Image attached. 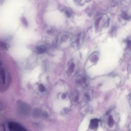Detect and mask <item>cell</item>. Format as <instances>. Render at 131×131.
I'll return each instance as SVG.
<instances>
[{"mask_svg": "<svg viewBox=\"0 0 131 131\" xmlns=\"http://www.w3.org/2000/svg\"><path fill=\"white\" fill-rule=\"evenodd\" d=\"M116 112L110 111L106 114L104 118V123L106 127L111 130L116 129L118 125V117Z\"/></svg>", "mask_w": 131, "mask_h": 131, "instance_id": "cell-1", "label": "cell"}, {"mask_svg": "<svg viewBox=\"0 0 131 131\" xmlns=\"http://www.w3.org/2000/svg\"><path fill=\"white\" fill-rule=\"evenodd\" d=\"M109 19L106 14H102L97 16L96 19L95 25L97 31H99L106 27L108 25Z\"/></svg>", "mask_w": 131, "mask_h": 131, "instance_id": "cell-2", "label": "cell"}, {"mask_svg": "<svg viewBox=\"0 0 131 131\" xmlns=\"http://www.w3.org/2000/svg\"><path fill=\"white\" fill-rule=\"evenodd\" d=\"M76 82L81 88H86L88 85L89 80L85 75L83 74H80L77 77Z\"/></svg>", "mask_w": 131, "mask_h": 131, "instance_id": "cell-3", "label": "cell"}, {"mask_svg": "<svg viewBox=\"0 0 131 131\" xmlns=\"http://www.w3.org/2000/svg\"><path fill=\"white\" fill-rule=\"evenodd\" d=\"M9 127L10 131H27L21 126L15 123L11 122L9 123Z\"/></svg>", "mask_w": 131, "mask_h": 131, "instance_id": "cell-4", "label": "cell"}, {"mask_svg": "<svg viewBox=\"0 0 131 131\" xmlns=\"http://www.w3.org/2000/svg\"><path fill=\"white\" fill-rule=\"evenodd\" d=\"M19 111L23 115H27L30 111L29 107L25 103H21L19 105Z\"/></svg>", "mask_w": 131, "mask_h": 131, "instance_id": "cell-5", "label": "cell"}, {"mask_svg": "<svg viewBox=\"0 0 131 131\" xmlns=\"http://www.w3.org/2000/svg\"><path fill=\"white\" fill-rule=\"evenodd\" d=\"M120 1H112L110 4V10L111 11L115 12L120 5Z\"/></svg>", "mask_w": 131, "mask_h": 131, "instance_id": "cell-6", "label": "cell"}, {"mask_svg": "<svg viewBox=\"0 0 131 131\" xmlns=\"http://www.w3.org/2000/svg\"><path fill=\"white\" fill-rule=\"evenodd\" d=\"M99 120L97 119H93L91 120L90 124V127L92 129H95L97 128L98 126Z\"/></svg>", "mask_w": 131, "mask_h": 131, "instance_id": "cell-7", "label": "cell"}, {"mask_svg": "<svg viewBox=\"0 0 131 131\" xmlns=\"http://www.w3.org/2000/svg\"><path fill=\"white\" fill-rule=\"evenodd\" d=\"M130 16H131L129 14L128 12H127V11H123L120 14V17L122 20H129V18H130Z\"/></svg>", "mask_w": 131, "mask_h": 131, "instance_id": "cell-8", "label": "cell"}, {"mask_svg": "<svg viewBox=\"0 0 131 131\" xmlns=\"http://www.w3.org/2000/svg\"><path fill=\"white\" fill-rule=\"evenodd\" d=\"M93 96V93L91 91H88L84 93V97L86 100H90L92 99Z\"/></svg>", "mask_w": 131, "mask_h": 131, "instance_id": "cell-9", "label": "cell"}, {"mask_svg": "<svg viewBox=\"0 0 131 131\" xmlns=\"http://www.w3.org/2000/svg\"><path fill=\"white\" fill-rule=\"evenodd\" d=\"M36 50L37 51V52L39 53H42L45 52L46 51V48L45 47V46L41 45V46H38L36 48Z\"/></svg>", "mask_w": 131, "mask_h": 131, "instance_id": "cell-10", "label": "cell"}, {"mask_svg": "<svg viewBox=\"0 0 131 131\" xmlns=\"http://www.w3.org/2000/svg\"><path fill=\"white\" fill-rule=\"evenodd\" d=\"M7 49H8V45L6 43L0 41V49L7 50Z\"/></svg>", "mask_w": 131, "mask_h": 131, "instance_id": "cell-11", "label": "cell"}, {"mask_svg": "<svg viewBox=\"0 0 131 131\" xmlns=\"http://www.w3.org/2000/svg\"><path fill=\"white\" fill-rule=\"evenodd\" d=\"M0 73H1L2 79H3V82H4L5 80V77H6V74H5V71L4 69H1V71H0Z\"/></svg>", "mask_w": 131, "mask_h": 131, "instance_id": "cell-12", "label": "cell"}, {"mask_svg": "<svg viewBox=\"0 0 131 131\" xmlns=\"http://www.w3.org/2000/svg\"><path fill=\"white\" fill-rule=\"evenodd\" d=\"M74 69H75V64L74 63H72L69 68L68 71L70 73H71L74 71Z\"/></svg>", "mask_w": 131, "mask_h": 131, "instance_id": "cell-13", "label": "cell"}, {"mask_svg": "<svg viewBox=\"0 0 131 131\" xmlns=\"http://www.w3.org/2000/svg\"><path fill=\"white\" fill-rule=\"evenodd\" d=\"M127 47L129 49H131V39H128L126 41Z\"/></svg>", "mask_w": 131, "mask_h": 131, "instance_id": "cell-14", "label": "cell"}, {"mask_svg": "<svg viewBox=\"0 0 131 131\" xmlns=\"http://www.w3.org/2000/svg\"><path fill=\"white\" fill-rule=\"evenodd\" d=\"M39 90L41 91V92H43L45 90V88L44 87V86L42 84L40 85L39 87Z\"/></svg>", "mask_w": 131, "mask_h": 131, "instance_id": "cell-15", "label": "cell"}, {"mask_svg": "<svg viewBox=\"0 0 131 131\" xmlns=\"http://www.w3.org/2000/svg\"><path fill=\"white\" fill-rule=\"evenodd\" d=\"M0 131H6L4 125H0Z\"/></svg>", "mask_w": 131, "mask_h": 131, "instance_id": "cell-16", "label": "cell"}, {"mask_svg": "<svg viewBox=\"0 0 131 131\" xmlns=\"http://www.w3.org/2000/svg\"><path fill=\"white\" fill-rule=\"evenodd\" d=\"M128 101L129 103V104L131 106V93L130 94H129L128 95Z\"/></svg>", "mask_w": 131, "mask_h": 131, "instance_id": "cell-17", "label": "cell"}, {"mask_svg": "<svg viewBox=\"0 0 131 131\" xmlns=\"http://www.w3.org/2000/svg\"><path fill=\"white\" fill-rule=\"evenodd\" d=\"M1 62H0V65H1Z\"/></svg>", "mask_w": 131, "mask_h": 131, "instance_id": "cell-18", "label": "cell"}]
</instances>
